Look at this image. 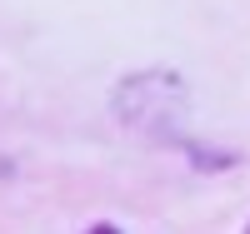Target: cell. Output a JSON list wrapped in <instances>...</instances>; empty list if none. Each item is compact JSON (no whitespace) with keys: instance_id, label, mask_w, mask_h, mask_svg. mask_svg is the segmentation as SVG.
<instances>
[{"instance_id":"4","label":"cell","mask_w":250,"mask_h":234,"mask_svg":"<svg viewBox=\"0 0 250 234\" xmlns=\"http://www.w3.org/2000/svg\"><path fill=\"white\" fill-rule=\"evenodd\" d=\"M245 234H250V224H245Z\"/></svg>"},{"instance_id":"2","label":"cell","mask_w":250,"mask_h":234,"mask_svg":"<svg viewBox=\"0 0 250 234\" xmlns=\"http://www.w3.org/2000/svg\"><path fill=\"white\" fill-rule=\"evenodd\" d=\"M175 144L195 160V169H200V175H220V169H230V164L240 160V155H230V150H210V144H200V140H190V135H180Z\"/></svg>"},{"instance_id":"1","label":"cell","mask_w":250,"mask_h":234,"mask_svg":"<svg viewBox=\"0 0 250 234\" xmlns=\"http://www.w3.org/2000/svg\"><path fill=\"white\" fill-rule=\"evenodd\" d=\"M110 110H115V120L125 130L175 144L180 130H185V120H190V85H185L180 70L150 65V70H135V75H125L115 85Z\"/></svg>"},{"instance_id":"3","label":"cell","mask_w":250,"mask_h":234,"mask_svg":"<svg viewBox=\"0 0 250 234\" xmlns=\"http://www.w3.org/2000/svg\"><path fill=\"white\" fill-rule=\"evenodd\" d=\"M85 234H125V229H120V224H90Z\"/></svg>"}]
</instances>
